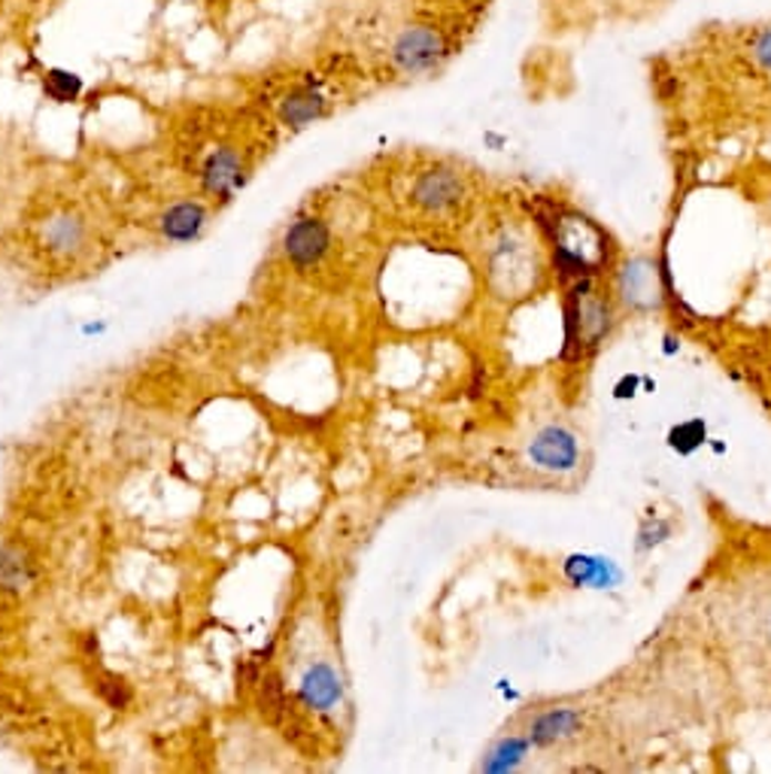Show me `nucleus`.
Returning <instances> with one entry per match:
<instances>
[{
	"instance_id": "nucleus-1",
	"label": "nucleus",
	"mask_w": 771,
	"mask_h": 774,
	"mask_svg": "<svg viewBox=\"0 0 771 774\" xmlns=\"http://www.w3.org/2000/svg\"><path fill=\"white\" fill-rule=\"evenodd\" d=\"M449 56V40L438 24H407L389 46V61L398 73H426Z\"/></svg>"
},
{
	"instance_id": "nucleus-2",
	"label": "nucleus",
	"mask_w": 771,
	"mask_h": 774,
	"mask_svg": "<svg viewBox=\"0 0 771 774\" xmlns=\"http://www.w3.org/2000/svg\"><path fill=\"white\" fill-rule=\"evenodd\" d=\"M332 250V228L325 225L323 219L304 217L295 219L292 225L286 228V238H283V252L292 262V268L301 273L319 268L323 259Z\"/></svg>"
},
{
	"instance_id": "nucleus-3",
	"label": "nucleus",
	"mask_w": 771,
	"mask_h": 774,
	"mask_svg": "<svg viewBox=\"0 0 771 774\" xmlns=\"http://www.w3.org/2000/svg\"><path fill=\"white\" fill-rule=\"evenodd\" d=\"M465 198V180L459 171L453 168H432L416 177L414 189H410V201L419 207L428 217H440L453 207H459Z\"/></svg>"
},
{
	"instance_id": "nucleus-4",
	"label": "nucleus",
	"mask_w": 771,
	"mask_h": 774,
	"mask_svg": "<svg viewBox=\"0 0 771 774\" xmlns=\"http://www.w3.org/2000/svg\"><path fill=\"white\" fill-rule=\"evenodd\" d=\"M568 325H571V346L589 350L608 334L610 329V310L599 292H589L587 285L577 289L568 308Z\"/></svg>"
},
{
	"instance_id": "nucleus-5",
	"label": "nucleus",
	"mask_w": 771,
	"mask_h": 774,
	"mask_svg": "<svg viewBox=\"0 0 771 774\" xmlns=\"http://www.w3.org/2000/svg\"><path fill=\"white\" fill-rule=\"evenodd\" d=\"M529 459L535 468L550 471V474H568L575 471L577 459H580V444L577 438L565 425H547L541 432L531 438Z\"/></svg>"
},
{
	"instance_id": "nucleus-6",
	"label": "nucleus",
	"mask_w": 771,
	"mask_h": 774,
	"mask_svg": "<svg viewBox=\"0 0 771 774\" xmlns=\"http://www.w3.org/2000/svg\"><path fill=\"white\" fill-rule=\"evenodd\" d=\"M243 182H246V164H243V155L237 149L222 147L216 152H210L207 161H204V171H201V185H204V192L210 198L229 201Z\"/></svg>"
},
{
	"instance_id": "nucleus-7",
	"label": "nucleus",
	"mask_w": 771,
	"mask_h": 774,
	"mask_svg": "<svg viewBox=\"0 0 771 774\" xmlns=\"http://www.w3.org/2000/svg\"><path fill=\"white\" fill-rule=\"evenodd\" d=\"M298 698L301 705L307 707V711H313V714H328V711H334V707L341 705V698H344L341 677L334 674L332 665L316 662V665H311V669L304 672V677H301Z\"/></svg>"
},
{
	"instance_id": "nucleus-8",
	"label": "nucleus",
	"mask_w": 771,
	"mask_h": 774,
	"mask_svg": "<svg viewBox=\"0 0 771 774\" xmlns=\"http://www.w3.org/2000/svg\"><path fill=\"white\" fill-rule=\"evenodd\" d=\"M207 228V210L197 201H176L159 219V231L171 243H192L204 234Z\"/></svg>"
},
{
	"instance_id": "nucleus-9",
	"label": "nucleus",
	"mask_w": 771,
	"mask_h": 774,
	"mask_svg": "<svg viewBox=\"0 0 771 774\" xmlns=\"http://www.w3.org/2000/svg\"><path fill=\"white\" fill-rule=\"evenodd\" d=\"M85 243V222L77 213H55L43 225V247L55 255H77Z\"/></svg>"
},
{
	"instance_id": "nucleus-10",
	"label": "nucleus",
	"mask_w": 771,
	"mask_h": 774,
	"mask_svg": "<svg viewBox=\"0 0 771 774\" xmlns=\"http://www.w3.org/2000/svg\"><path fill=\"white\" fill-rule=\"evenodd\" d=\"M325 115V98L323 91L313 89V86H298V89H292L280 101V119H283V125L288 128H307L313 125L316 119H323Z\"/></svg>"
},
{
	"instance_id": "nucleus-11",
	"label": "nucleus",
	"mask_w": 771,
	"mask_h": 774,
	"mask_svg": "<svg viewBox=\"0 0 771 774\" xmlns=\"http://www.w3.org/2000/svg\"><path fill=\"white\" fill-rule=\"evenodd\" d=\"M577 723H580V714H577V711H547V714H541V717L535 720L531 741H535V744L562 741L568 738V735H575Z\"/></svg>"
},
{
	"instance_id": "nucleus-12",
	"label": "nucleus",
	"mask_w": 771,
	"mask_h": 774,
	"mask_svg": "<svg viewBox=\"0 0 771 774\" xmlns=\"http://www.w3.org/2000/svg\"><path fill=\"white\" fill-rule=\"evenodd\" d=\"M47 94L61 103L77 101L82 94V80L77 73H68V70H49Z\"/></svg>"
},
{
	"instance_id": "nucleus-13",
	"label": "nucleus",
	"mask_w": 771,
	"mask_h": 774,
	"mask_svg": "<svg viewBox=\"0 0 771 774\" xmlns=\"http://www.w3.org/2000/svg\"><path fill=\"white\" fill-rule=\"evenodd\" d=\"M750 61L760 70L771 73V28H762L760 34L750 40Z\"/></svg>"
},
{
	"instance_id": "nucleus-14",
	"label": "nucleus",
	"mask_w": 771,
	"mask_h": 774,
	"mask_svg": "<svg viewBox=\"0 0 771 774\" xmlns=\"http://www.w3.org/2000/svg\"><path fill=\"white\" fill-rule=\"evenodd\" d=\"M101 693H104V698L115 707V711L131 702V690H128L122 681H115V677H106V681L101 683Z\"/></svg>"
}]
</instances>
